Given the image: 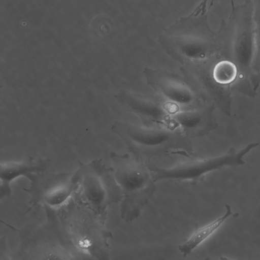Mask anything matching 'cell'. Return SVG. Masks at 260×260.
Instances as JSON below:
<instances>
[{
    "instance_id": "cell-1",
    "label": "cell",
    "mask_w": 260,
    "mask_h": 260,
    "mask_svg": "<svg viewBox=\"0 0 260 260\" xmlns=\"http://www.w3.org/2000/svg\"><path fill=\"white\" fill-rule=\"evenodd\" d=\"M207 8L199 4L188 15L165 29L158 41L173 59L185 65H202L214 59V45L206 18Z\"/></svg>"
},
{
    "instance_id": "cell-2",
    "label": "cell",
    "mask_w": 260,
    "mask_h": 260,
    "mask_svg": "<svg viewBox=\"0 0 260 260\" xmlns=\"http://www.w3.org/2000/svg\"><path fill=\"white\" fill-rule=\"evenodd\" d=\"M56 214L70 240L87 259L109 258L112 234L92 210L73 197Z\"/></svg>"
},
{
    "instance_id": "cell-3",
    "label": "cell",
    "mask_w": 260,
    "mask_h": 260,
    "mask_svg": "<svg viewBox=\"0 0 260 260\" xmlns=\"http://www.w3.org/2000/svg\"><path fill=\"white\" fill-rule=\"evenodd\" d=\"M114 178L122 193L121 218L131 223L137 219L155 192L156 186L145 162L127 154L110 153Z\"/></svg>"
},
{
    "instance_id": "cell-4",
    "label": "cell",
    "mask_w": 260,
    "mask_h": 260,
    "mask_svg": "<svg viewBox=\"0 0 260 260\" xmlns=\"http://www.w3.org/2000/svg\"><path fill=\"white\" fill-rule=\"evenodd\" d=\"M111 131L122 140L134 156L144 162L176 151L188 156L192 154L188 139L169 127L116 122Z\"/></svg>"
},
{
    "instance_id": "cell-5",
    "label": "cell",
    "mask_w": 260,
    "mask_h": 260,
    "mask_svg": "<svg viewBox=\"0 0 260 260\" xmlns=\"http://www.w3.org/2000/svg\"><path fill=\"white\" fill-rule=\"evenodd\" d=\"M47 216L44 223L28 225L20 231L19 256L26 259H87L70 240L57 214Z\"/></svg>"
},
{
    "instance_id": "cell-6",
    "label": "cell",
    "mask_w": 260,
    "mask_h": 260,
    "mask_svg": "<svg viewBox=\"0 0 260 260\" xmlns=\"http://www.w3.org/2000/svg\"><path fill=\"white\" fill-rule=\"evenodd\" d=\"M77 172L78 187L74 197L105 222L108 207L122 198L111 167H107L102 159H96L88 164L79 161Z\"/></svg>"
},
{
    "instance_id": "cell-7",
    "label": "cell",
    "mask_w": 260,
    "mask_h": 260,
    "mask_svg": "<svg viewBox=\"0 0 260 260\" xmlns=\"http://www.w3.org/2000/svg\"><path fill=\"white\" fill-rule=\"evenodd\" d=\"M259 144L254 142L237 149L231 147L220 156L206 158H188L168 168L147 164L154 180L187 182L193 185L202 182L206 175L227 167H237L245 164L244 157Z\"/></svg>"
},
{
    "instance_id": "cell-8",
    "label": "cell",
    "mask_w": 260,
    "mask_h": 260,
    "mask_svg": "<svg viewBox=\"0 0 260 260\" xmlns=\"http://www.w3.org/2000/svg\"><path fill=\"white\" fill-rule=\"evenodd\" d=\"M28 188H24L30 197L27 212L42 207L47 214L57 213L73 198L78 187L77 171L56 174L47 171L33 174Z\"/></svg>"
},
{
    "instance_id": "cell-9",
    "label": "cell",
    "mask_w": 260,
    "mask_h": 260,
    "mask_svg": "<svg viewBox=\"0 0 260 260\" xmlns=\"http://www.w3.org/2000/svg\"><path fill=\"white\" fill-rule=\"evenodd\" d=\"M255 25L254 11L244 10L238 24L232 49V59L238 75L233 86L234 90L250 98L256 95L251 83V64L254 52Z\"/></svg>"
},
{
    "instance_id": "cell-10",
    "label": "cell",
    "mask_w": 260,
    "mask_h": 260,
    "mask_svg": "<svg viewBox=\"0 0 260 260\" xmlns=\"http://www.w3.org/2000/svg\"><path fill=\"white\" fill-rule=\"evenodd\" d=\"M144 73L148 84L157 94L179 110L195 109L206 104L193 87L179 76L149 68Z\"/></svg>"
},
{
    "instance_id": "cell-11",
    "label": "cell",
    "mask_w": 260,
    "mask_h": 260,
    "mask_svg": "<svg viewBox=\"0 0 260 260\" xmlns=\"http://www.w3.org/2000/svg\"><path fill=\"white\" fill-rule=\"evenodd\" d=\"M118 96L123 107L138 116L143 123L171 128V114L168 103L126 90L119 92Z\"/></svg>"
},
{
    "instance_id": "cell-12",
    "label": "cell",
    "mask_w": 260,
    "mask_h": 260,
    "mask_svg": "<svg viewBox=\"0 0 260 260\" xmlns=\"http://www.w3.org/2000/svg\"><path fill=\"white\" fill-rule=\"evenodd\" d=\"M215 108L209 103L195 109L179 110L171 115V127L188 139L204 136L217 127Z\"/></svg>"
},
{
    "instance_id": "cell-13",
    "label": "cell",
    "mask_w": 260,
    "mask_h": 260,
    "mask_svg": "<svg viewBox=\"0 0 260 260\" xmlns=\"http://www.w3.org/2000/svg\"><path fill=\"white\" fill-rule=\"evenodd\" d=\"M48 159L33 158L21 162H7L1 164L0 198L1 200L9 197L12 193L11 183L21 176L29 179L33 174L46 171L50 166Z\"/></svg>"
},
{
    "instance_id": "cell-14",
    "label": "cell",
    "mask_w": 260,
    "mask_h": 260,
    "mask_svg": "<svg viewBox=\"0 0 260 260\" xmlns=\"http://www.w3.org/2000/svg\"><path fill=\"white\" fill-rule=\"evenodd\" d=\"M225 212L221 216L202 226L197 228L181 244L178 249L180 252L186 256L212 236L230 216L236 217L238 213H233L229 205H225Z\"/></svg>"
},
{
    "instance_id": "cell-15",
    "label": "cell",
    "mask_w": 260,
    "mask_h": 260,
    "mask_svg": "<svg viewBox=\"0 0 260 260\" xmlns=\"http://www.w3.org/2000/svg\"><path fill=\"white\" fill-rule=\"evenodd\" d=\"M212 74L214 80L218 84L233 87L237 80L238 71L234 62L230 59H223L215 63Z\"/></svg>"
},
{
    "instance_id": "cell-16",
    "label": "cell",
    "mask_w": 260,
    "mask_h": 260,
    "mask_svg": "<svg viewBox=\"0 0 260 260\" xmlns=\"http://www.w3.org/2000/svg\"><path fill=\"white\" fill-rule=\"evenodd\" d=\"M255 39L253 59L251 64V83L256 92L260 85V9L254 11Z\"/></svg>"
},
{
    "instance_id": "cell-17",
    "label": "cell",
    "mask_w": 260,
    "mask_h": 260,
    "mask_svg": "<svg viewBox=\"0 0 260 260\" xmlns=\"http://www.w3.org/2000/svg\"><path fill=\"white\" fill-rule=\"evenodd\" d=\"M5 251L2 254H0L1 256V259H7V256H10V254L8 251V249L7 248L6 244V240L4 238L3 239H2L1 240V250L0 251Z\"/></svg>"
},
{
    "instance_id": "cell-18",
    "label": "cell",
    "mask_w": 260,
    "mask_h": 260,
    "mask_svg": "<svg viewBox=\"0 0 260 260\" xmlns=\"http://www.w3.org/2000/svg\"><path fill=\"white\" fill-rule=\"evenodd\" d=\"M204 3L207 4L208 0H202Z\"/></svg>"
}]
</instances>
